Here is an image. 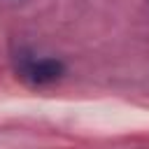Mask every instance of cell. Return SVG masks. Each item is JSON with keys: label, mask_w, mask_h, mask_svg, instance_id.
<instances>
[{"label": "cell", "mask_w": 149, "mask_h": 149, "mask_svg": "<svg viewBox=\"0 0 149 149\" xmlns=\"http://www.w3.org/2000/svg\"><path fill=\"white\" fill-rule=\"evenodd\" d=\"M26 74L33 84H49V81H56L63 74V63L56 61V58H40V61L28 63Z\"/></svg>", "instance_id": "obj_1"}]
</instances>
